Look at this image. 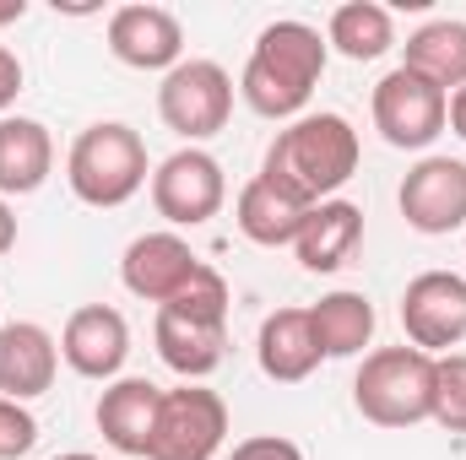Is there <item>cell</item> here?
Here are the masks:
<instances>
[{"label":"cell","mask_w":466,"mask_h":460,"mask_svg":"<svg viewBox=\"0 0 466 460\" xmlns=\"http://www.w3.org/2000/svg\"><path fill=\"white\" fill-rule=\"evenodd\" d=\"M27 16V0H0V27L5 22H22Z\"/></svg>","instance_id":"30"},{"label":"cell","mask_w":466,"mask_h":460,"mask_svg":"<svg viewBox=\"0 0 466 460\" xmlns=\"http://www.w3.org/2000/svg\"><path fill=\"white\" fill-rule=\"evenodd\" d=\"M109 55L130 71H174L185 60V27L163 5H119L109 16Z\"/></svg>","instance_id":"12"},{"label":"cell","mask_w":466,"mask_h":460,"mask_svg":"<svg viewBox=\"0 0 466 460\" xmlns=\"http://www.w3.org/2000/svg\"><path fill=\"white\" fill-rule=\"evenodd\" d=\"M157 412H163V390L152 379H115L98 395V434L119 455H147L157 434Z\"/></svg>","instance_id":"16"},{"label":"cell","mask_w":466,"mask_h":460,"mask_svg":"<svg viewBox=\"0 0 466 460\" xmlns=\"http://www.w3.org/2000/svg\"><path fill=\"white\" fill-rule=\"evenodd\" d=\"M401 331H407V346L418 352H451V346L466 342V276L456 271H423L407 282L401 293Z\"/></svg>","instance_id":"9"},{"label":"cell","mask_w":466,"mask_h":460,"mask_svg":"<svg viewBox=\"0 0 466 460\" xmlns=\"http://www.w3.org/2000/svg\"><path fill=\"white\" fill-rule=\"evenodd\" d=\"M33 445H38V423H33V412H27L22 401H5V395H0V460L27 455Z\"/></svg>","instance_id":"25"},{"label":"cell","mask_w":466,"mask_h":460,"mask_svg":"<svg viewBox=\"0 0 466 460\" xmlns=\"http://www.w3.org/2000/svg\"><path fill=\"white\" fill-rule=\"evenodd\" d=\"M55 174V135L49 125L27 115L0 119V201L5 195H33Z\"/></svg>","instance_id":"19"},{"label":"cell","mask_w":466,"mask_h":460,"mask_svg":"<svg viewBox=\"0 0 466 460\" xmlns=\"http://www.w3.org/2000/svg\"><path fill=\"white\" fill-rule=\"evenodd\" d=\"M434 423L445 434H466V352L434 357Z\"/></svg>","instance_id":"24"},{"label":"cell","mask_w":466,"mask_h":460,"mask_svg":"<svg viewBox=\"0 0 466 460\" xmlns=\"http://www.w3.org/2000/svg\"><path fill=\"white\" fill-rule=\"evenodd\" d=\"M451 130L466 141V87L461 93H451Z\"/></svg>","instance_id":"28"},{"label":"cell","mask_w":466,"mask_h":460,"mask_svg":"<svg viewBox=\"0 0 466 460\" xmlns=\"http://www.w3.org/2000/svg\"><path fill=\"white\" fill-rule=\"evenodd\" d=\"M396 206H401L407 228L429 233V238L466 228V163L461 157H423V163H412L401 190H396Z\"/></svg>","instance_id":"10"},{"label":"cell","mask_w":466,"mask_h":460,"mask_svg":"<svg viewBox=\"0 0 466 460\" xmlns=\"http://www.w3.org/2000/svg\"><path fill=\"white\" fill-rule=\"evenodd\" d=\"M228 439V406L218 390L207 385H179L163 390V412H157V434L147 460H212Z\"/></svg>","instance_id":"8"},{"label":"cell","mask_w":466,"mask_h":460,"mask_svg":"<svg viewBox=\"0 0 466 460\" xmlns=\"http://www.w3.org/2000/svg\"><path fill=\"white\" fill-rule=\"evenodd\" d=\"M147 174H152L147 141H141L130 125H119V119L87 125V130L71 141V152H66V185H71V195H76L82 206H98V212L125 206V201L147 185Z\"/></svg>","instance_id":"3"},{"label":"cell","mask_w":466,"mask_h":460,"mask_svg":"<svg viewBox=\"0 0 466 460\" xmlns=\"http://www.w3.org/2000/svg\"><path fill=\"white\" fill-rule=\"evenodd\" d=\"M201 265L207 260L179 233H141V238H130V249L119 260V282H125V293H136V298L163 309L168 298H179L190 287V276Z\"/></svg>","instance_id":"11"},{"label":"cell","mask_w":466,"mask_h":460,"mask_svg":"<svg viewBox=\"0 0 466 460\" xmlns=\"http://www.w3.org/2000/svg\"><path fill=\"white\" fill-rule=\"evenodd\" d=\"M358 157L363 146L348 115H299L266 146L260 179L299 206H320V201H337V190L358 174Z\"/></svg>","instance_id":"1"},{"label":"cell","mask_w":466,"mask_h":460,"mask_svg":"<svg viewBox=\"0 0 466 460\" xmlns=\"http://www.w3.org/2000/svg\"><path fill=\"white\" fill-rule=\"evenodd\" d=\"M304 217H309V206H299V201H288L282 190H271L260 174L238 190V201H233V223L238 233L249 238V244H260V249H282V244H293L299 228H304Z\"/></svg>","instance_id":"20"},{"label":"cell","mask_w":466,"mask_h":460,"mask_svg":"<svg viewBox=\"0 0 466 460\" xmlns=\"http://www.w3.org/2000/svg\"><path fill=\"white\" fill-rule=\"evenodd\" d=\"M358 244H363V212H358L352 201H320V206H309L304 228H299V238H293L299 265H304L309 276L342 271Z\"/></svg>","instance_id":"18"},{"label":"cell","mask_w":466,"mask_h":460,"mask_svg":"<svg viewBox=\"0 0 466 460\" xmlns=\"http://www.w3.org/2000/svg\"><path fill=\"white\" fill-rule=\"evenodd\" d=\"M407 71L429 76L434 87L445 93H461L466 87V22L456 16H440V22H423L412 38H407Z\"/></svg>","instance_id":"21"},{"label":"cell","mask_w":466,"mask_h":460,"mask_svg":"<svg viewBox=\"0 0 466 460\" xmlns=\"http://www.w3.org/2000/svg\"><path fill=\"white\" fill-rule=\"evenodd\" d=\"M49 460H98V455H87V450H71V455H49Z\"/></svg>","instance_id":"31"},{"label":"cell","mask_w":466,"mask_h":460,"mask_svg":"<svg viewBox=\"0 0 466 460\" xmlns=\"http://www.w3.org/2000/svg\"><path fill=\"white\" fill-rule=\"evenodd\" d=\"M60 357L71 363V374L82 379H119L125 357H130V325L109 304H82L66 331H60Z\"/></svg>","instance_id":"14"},{"label":"cell","mask_w":466,"mask_h":460,"mask_svg":"<svg viewBox=\"0 0 466 460\" xmlns=\"http://www.w3.org/2000/svg\"><path fill=\"white\" fill-rule=\"evenodd\" d=\"M352 406L374 428H412L434 417V357L418 346H380L358 363Z\"/></svg>","instance_id":"4"},{"label":"cell","mask_w":466,"mask_h":460,"mask_svg":"<svg viewBox=\"0 0 466 460\" xmlns=\"http://www.w3.org/2000/svg\"><path fill=\"white\" fill-rule=\"evenodd\" d=\"M228 460H304V450L293 439H282V434H255V439L233 445Z\"/></svg>","instance_id":"26"},{"label":"cell","mask_w":466,"mask_h":460,"mask_svg":"<svg viewBox=\"0 0 466 460\" xmlns=\"http://www.w3.org/2000/svg\"><path fill=\"white\" fill-rule=\"evenodd\" d=\"M16 93H22V60L0 44V119H5V109L16 104Z\"/></svg>","instance_id":"27"},{"label":"cell","mask_w":466,"mask_h":460,"mask_svg":"<svg viewBox=\"0 0 466 460\" xmlns=\"http://www.w3.org/2000/svg\"><path fill=\"white\" fill-rule=\"evenodd\" d=\"M11 244H16V217H11V206L0 201V255H5Z\"/></svg>","instance_id":"29"},{"label":"cell","mask_w":466,"mask_h":460,"mask_svg":"<svg viewBox=\"0 0 466 460\" xmlns=\"http://www.w3.org/2000/svg\"><path fill=\"white\" fill-rule=\"evenodd\" d=\"M369 115H374V130L385 135V146H396V152H423V146H434V141L445 135V125H451V93L434 87L429 76L396 65V71L380 76V87H374V98H369Z\"/></svg>","instance_id":"5"},{"label":"cell","mask_w":466,"mask_h":460,"mask_svg":"<svg viewBox=\"0 0 466 460\" xmlns=\"http://www.w3.org/2000/svg\"><path fill=\"white\" fill-rule=\"evenodd\" d=\"M228 201V179H223V163L201 146H179L174 157H163L152 168V206L163 223L174 228H201L223 212Z\"/></svg>","instance_id":"7"},{"label":"cell","mask_w":466,"mask_h":460,"mask_svg":"<svg viewBox=\"0 0 466 460\" xmlns=\"http://www.w3.org/2000/svg\"><path fill=\"white\" fill-rule=\"evenodd\" d=\"M309 325H315V342L326 357H358L363 346L374 342V304L363 293H326L315 309H309Z\"/></svg>","instance_id":"22"},{"label":"cell","mask_w":466,"mask_h":460,"mask_svg":"<svg viewBox=\"0 0 466 460\" xmlns=\"http://www.w3.org/2000/svg\"><path fill=\"white\" fill-rule=\"evenodd\" d=\"M255 357H260V374L277 379V385H299L320 368V342H315V325H309V309H277L260 320V336H255Z\"/></svg>","instance_id":"17"},{"label":"cell","mask_w":466,"mask_h":460,"mask_svg":"<svg viewBox=\"0 0 466 460\" xmlns=\"http://www.w3.org/2000/svg\"><path fill=\"white\" fill-rule=\"evenodd\" d=\"M157 115L190 146L218 135L233 115V76L218 60H179L157 87Z\"/></svg>","instance_id":"6"},{"label":"cell","mask_w":466,"mask_h":460,"mask_svg":"<svg viewBox=\"0 0 466 460\" xmlns=\"http://www.w3.org/2000/svg\"><path fill=\"white\" fill-rule=\"evenodd\" d=\"M60 368V342L33 325V320H11L0 325V395L5 401H33L55 385Z\"/></svg>","instance_id":"15"},{"label":"cell","mask_w":466,"mask_h":460,"mask_svg":"<svg viewBox=\"0 0 466 460\" xmlns=\"http://www.w3.org/2000/svg\"><path fill=\"white\" fill-rule=\"evenodd\" d=\"M326 44H331L337 55H348V60H380V55L396 44V22H390V11L374 5V0H348V5L331 11Z\"/></svg>","instance_id":"23"},{"label":"cell","mask_w":466,"mask_h":460,"mask_svg":"<svg viewBox=\"0 0 466 460\" xmlns=\"http://www.w3.org/2000/svg\"><path fill=\"white\" fill-rule=\"evenodd\" d=\"M326 55L331 44L320 38V27L309 22H271L260 27L244 76H238V98L260 119H299L304 104L315 98V82L326 76Z\"/></svg>","instance_id":"2"},{"label":"cell","mask_w":466,"mask_h":460,"mask_svg":"<svg viewBox=\"0 0 466 460\" xmlns=\"http://www.w3.org/2000/svg\"><path fill=\"white\" fill-rule=\"evenodd\" d=\"M152 342H157V357L185 385H201L228 357V320H207V315H185V309L163 304L152 320Z\"/></svg>","instance_id":"13"}]
</instances>
